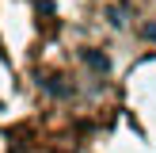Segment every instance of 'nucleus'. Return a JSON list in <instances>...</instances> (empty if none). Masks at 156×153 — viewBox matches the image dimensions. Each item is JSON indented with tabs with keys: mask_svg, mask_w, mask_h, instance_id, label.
I'll list each match as a JSON object with an SVG mask.
<instances>
[{
	"mask_svg": "<svg viewBox=\"0 0 156 153\" xmlns=\"http://www.w3.org/2000/svg\"><path fill=\"white\" fill-rule=\"evenodd\" d=\"M84 61H88L91 69H99V73H103V69H107V58H103V54H99V50H84Z\"/></svg>",
	"mask_w": 156,
	"mask_h": 153,
	"instance_id": "nucleus-1",
	"label": "nucleus"
},
{
	"mask_svg": "<svg viewBox=\"0 0 156 153\" xmlns=\"http://www.w3.org/2000/svg\"><path fill=\"white\" fill-rule=\"evenodd\" d=\"M38 12H42V15H53L57 8H53V0H38Z\"/></svg>",
	"mask_w": 156,
	"mask_h": 153,
	"instance_id": "nucleus-2",
	"label": "nucleus"
},
{
	"mask_svg": "<svg viewBox=\"0 0 156 153\" xmlns=\"http://www.w3.org/2000/svg\"><path fill=\"white\" fill-rule=\"evenodd\" d=\"M0 107H4V103H0Z\"/></svg>",
	"mask_w": 156,
	"mask_h": 153,
	"instance_id": "nucleus-3",
	"label": "nucleus"
}]
</instances>
